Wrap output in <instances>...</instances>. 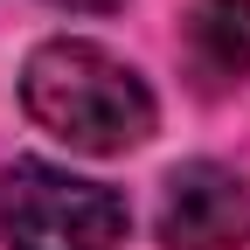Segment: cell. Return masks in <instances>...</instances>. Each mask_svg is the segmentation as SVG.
I'll use <instances>...</instances> for the list:
<instances>
[{"label": "cell", "instance_id": "1", "mask_svg": "<svg viewBox=\"0 0 250 250\" xmlns=\"http://www.w3.org/2000/svg\"><path fill=\"white\" fill-rule=\"evenodd\" d=\"M21 104L70 153H125L153 132V90L139 83V70L77 35H56L28 56Z\"/></svg>", "mask_w": 250, "mask_h": 250}, {"label": "cell", "instance_id": "2", "mask_svg": "<svg viewBox=\"0 0 250 250\" xmlns=\"http://www.w3.org/2000/svg\"><path fill=\"white\" fill-rule=\"evenodd\" d=\"M0 236L7 250H118L125 202L104 181H77L49 160H14L0 181Z\"/></svg>", "mask_w": 250, "mask_h": 250}, {"label": "cell", "instance_id": "3", "mask_svg": "<svg viewBox=\"0 0 250 250\" xmlns=\"http://www.w3.org/2000/svg\"><path fill=\"white\" fill-rule=\"evenodd\" d=\"M250 236V188L223 160H188L167 174L160 243L167 250H236Z\"/></svg>", "mask_w": 250, "mask_h": 250}, {"label": "cell", "instance_id": "4", "mask_svg": "<svg viewBox=\"0 0 250 250\" xmlns=\"http://www.w3.org/2000/svg\"><path fill=\"white\" fill-rule=\"evenodd\" d=\"M181 49H188V70L208 98H223L250 77V0H195L181 28Z\"/></svg>", "mask_w": 250, "mask_h": 250}, {"label": "cell", "instance_id": "5", "mask_svg": "<svg viewBox=\"0 0 250 250\" xmlns=\"http://www.w3.org/2000/svg\"><path fill=\"white\" fill-rule=\"evenodd\" d=\"M49 7H62V14H111L118 0H49Z\"/></svg>", "mask_w": 250, "mask_h": 250}]
</instances>
